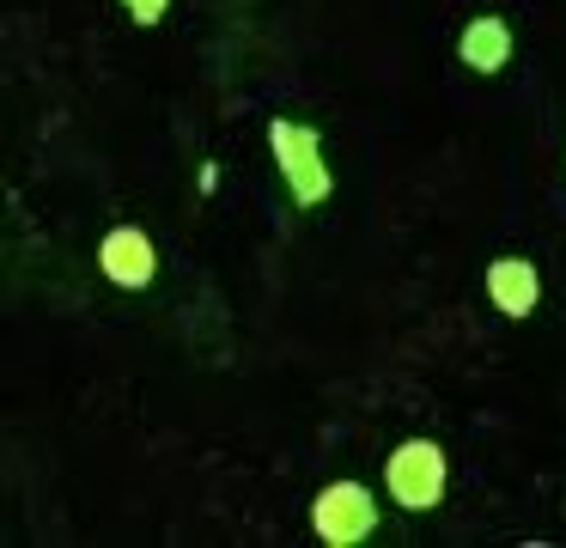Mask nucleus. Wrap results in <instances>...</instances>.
I'll list each match as a JSON object with an SVG mask.
<instances>
[{
	"mask_svg": "<svg viewBox=\"0 0 566 548\" xmlns=\"http://www.w3.org/2000/svg\"><path fill=\"white\" fill-rule=\"evenodd\" d=\"M311 524H317V536L329 548H354L378 530V506H371V494L359 482H329L317 494V506H311Z\"/></svg>",
	"mask_w": 566,
	"mask_h": 548,
	"instance_id": "obj_3",
	"label": "nucleus"
},
{
	"mask_svg": "<svg viewBox=\"0 0 566 548\" xmlns=\"http://www.w3.org/2000/svg\"><path fill=\"white\" fill-rule=\"evenodd\" d=\"M384 487H390L396 506H408V511L439 506V494H444V451L432 445V438H408V445L390 451V463H384Z\"/></svg>",
	"mask_w": 566,
	"mask_h": 548,
	"instance_id": "obj_2",
	"label": "nucleus"
},
{
	"mask_svg": "<svg viewBox=\"0 0 566 548\" xmlns=\"http://www.w3.org/2000/svg\"><path fill=\"white\" fill-rule=\"evenodd\" d=\"M165 7H171V0H128L135 24H159V19H165Z\"/></svg>",
	"mask_w": 566,
	"mask_h": 548,
	"instance_id": "obj_7",
	"label": "nucleus"
},
{
	"mask_svg": "<svg viewBox=\"0 0 566 548\" xmlns=\"http://www.w3.org/2000/svg\"><path fill=\"white\" fill-rule=\"evenodd\" d=\"M488 292H493V304H500L505 317H530L542 287H536V268L517 262V256H505V262L488 268Z\"/></svg>",
	"mask_w": 566,
	"mask_h": 548,
	"instance_id": "obj_5",
	"label": "nucleus"
},
{
	"mask_svg": "<svg viewBox=\"0 0 566 548\" xmlns=\"http://www.w3.org/2000/svg\"><path fill=\"white\" fill-rule=\"evenodd\" d=\"M98 262H104V275H111L116 287H147L153 268H159V256H153V238L140 226H116L111 238L98 244Z\"/></svg>",
	"mask_w": 566,
	"mask_h": 548,
	"instance_id": "obj_4",
	"label": "nucleus"
},
{
	"mask_svg": "<svg viewBox=\"0 0 566 548\" xmlns=\"http://www.w3.org/2000/svg\"><path fill=\"white\" fill-rule=\"evenodd\" d=\"M269 146H274V158H281L286 189H293L298 207H323V201H329L335 183H329V165H323V153H317V134L298 128V122H269Z\"/></svg>",
	"mask_w": 566,
	"mask_h": 548,
	"instance_id": "obj_1",
	"label": "nucleus"
},
{
	"mask_svg": "<svg viewBox=\"0 0 566 548\" xmlns=\"http://www.w3.org/2000/svg\"><path fill=\"white\" fill-rule=\"evenodd\" d=\"M463 61L475 73H500L505 61H512V31H505V19H475L463 31Z\"/></svg>",
	"mask_w": 566,
	"mask_h": 548,
	"instance_id": "obj_6",
	"label": "nucleus"
}]
</instances>
